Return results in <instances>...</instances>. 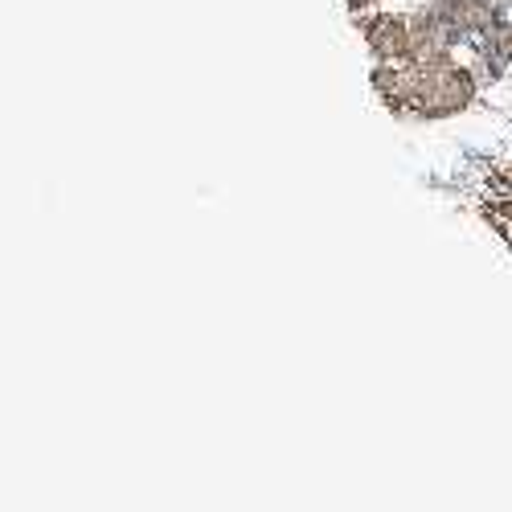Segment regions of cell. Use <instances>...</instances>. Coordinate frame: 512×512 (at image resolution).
Wrapping results in <instances>:
<instances>
[{
    "label": "cell",
    "mask_w": 512,
    "mask_h": 512,
    "mask_svg": "<svg viewBox=\"0 0 512 512\" xmlns=\"http://www.w3.org/2000/svg\"><path fill=\"white\" fill-rule=\"evenodd\" d=\"M373 87L390 111L410 119H447L476 103L480 82L476 74L459 66L455 54H431V58H410L394 66L373 70Z\"/></svg>",
    "instance_id": "1"
},
{
    "label": "cell",
    "mask_w": 512,
    "mask_h": 512,
    "mask_svg": "<svg viewBox=\"0 0 512 512\" xmlns=\"http://www.w3.org/2000/svg\"><path fill=\"white\" fill-rule=\"evenodd\" d=\"M361 33H365V46L373 50L377 66L418 58L414 13H369V17H361Z\"/></svg>",
    "instance_id": "2"
},
{
    "label": "cell",
    "mask_w": 512,
    "mask_h": 512,
    "mask_svg": "<svg viewBox=\"0 0 512 512\" xmlns=\"http://www.w3.org/2000/svg\"><path fill=\"white\" fill-rule=\"evenodd\" d=\"M492 37H496V46H500V58H504V62H512V21H508V25H500Z\"/></svg>",
    "instance_id": "3"
},
{
    "label": "cell",
    "mask_w": 512,
    "mask_h": 512,
    "mask_svg": "<svg viewBox=\"0 0 512 512\" xmlns=\"http://www.w3.org/2000/svg\"><path fill=\"white\" fill-rule=\"evenodd\" d=\"M365 5H373V0H353V9H365Z\"/></svg>",
    "instance_id": "4"
}]
</instances>
